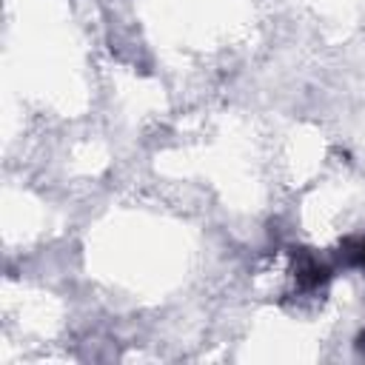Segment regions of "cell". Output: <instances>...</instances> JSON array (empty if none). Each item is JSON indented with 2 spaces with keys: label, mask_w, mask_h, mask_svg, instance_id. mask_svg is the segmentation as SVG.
<instances>
[{
  "label": "cell",
  "mask_w": 365,
  "mask_h": 365,
  "mask_svg": "<svg viewBox=\"0 0 365 365\" xmlns=\"http://www.w3.org/2000/svg\"><path fill=\"white\" fill-rule=\"evenodd\" d=\"M328 277H331V268L322 259H317L308 248L294 251V279L302 291H317L319 285L328 282Z\"/></svg>",
  "instance_id": "cell-1"
},
{
  "label": "cell",
  "mask_w": 365,
  "mask_h": 365,
  "mask_svg": "<svg viewBox=\"0 0 365 365\" xmlns=\"http://www.w3.org/2000/svg\"><path fill=\"white\" fill-rule=\"evenodd\" d=\"M342 257H345L351 265H356V268L365 271V237H348V240L342 242Z\"/></svg>",
  "instance_id": "cell-2"
},
{
  "label": "cell",
  "mask_w": 365,
  "mask_h": 365,
  "mask_svg": "<svg viewBox=\"0 0 365 365\" xmlns=\"http://www.w3.org/2000/svg\"><path fill=\"white\" fill-rule=\"evenodd\" d=\"M356 351H359V354H365V331H362V334H359V339H356Z\"/></svg>",
  "instance_id": "cell-3"
}]
</instances>
